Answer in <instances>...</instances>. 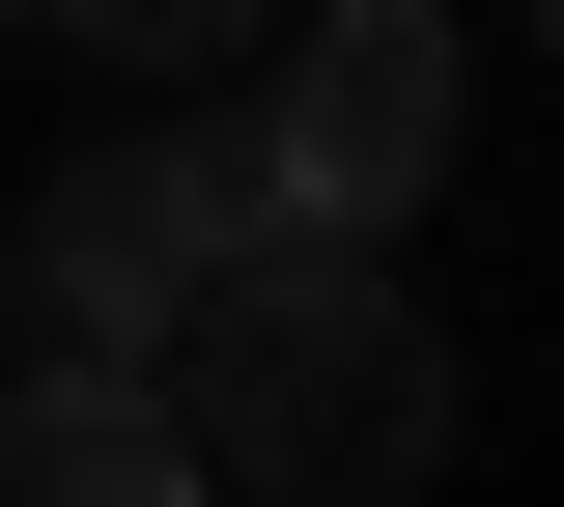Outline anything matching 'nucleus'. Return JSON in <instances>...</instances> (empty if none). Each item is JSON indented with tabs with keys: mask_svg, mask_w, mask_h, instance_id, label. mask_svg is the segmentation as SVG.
Segmentation results:
<instances>
[{
	"mask_svg": "<svg viewBox=\"0 0 564 507\" xmlns=\"http://www.w3.org/2000/svg\"><path fill=\"white\" fill-rule=\"evenodd\" d=\"M141 395H170L198 507H395L423 451H452V339H423L395 254H226Z\"/></svg>",
	"mask_w": 564,
	"mask_h": 507,
	"instance_id": "1",
	"label": "nucleus"
},
{
	"mask_svg": "<svg viewBox=\"0 0 564 507\" xmlns=\"http://www.w3.org/2000/svg\"><path fill=\"white\" fill-rule=\"evenodd\" d=\"M226 254H282V198H254V113L57 142V198L0 225V395H141V366H170V310H198Z\"/></svg>",
	"mask_w": 564,
	"mask_h": 507,
	"instance_id": "2",
	"label": "nucleus"
},
{
	"mask_svg": "<svg viewBox=\"0 0 564 507\" xmlns=\"http://www.w3.org/2000/svg\"><path fill=\"white\" fill-rule=\"evenodd\" d=\"M254 198L282 254H395L423 198H452V0H311L254 57Z\"/></svg>",
	"mask_w": 564,
	"mask_h": 507,
	"instance_id": "3",
	"label": "nucleus"
},
{
	"mask_svg": "<svg viewBox=\"0 0 564 507\" xmlns=\"http://www.w3.org/2000/svg\"><path fill=\"white\" fill-rule=\"evenodd\" d=\"M0 507H198L170 395H0Z\"/></svg>",
	"mask_w": 564,
	"mask_h": 507,
	"instance_id": "4",
	"label": "nucleus"
},
{
	"mask_svg": "<svg viewBox=\"0 0 564 507\" xmlns=\"http://www.w3.org/2000/svg\"><path fill=\"white\" fill-rule=\"evenodd\" d=\"M0 29H57V57H113V85H226V57H282L311 0H0Z\"/></svg>",
	"mask_w": 564,
	"mask_h": 507,
	"instance_id": "5",
	"label": "nucleus"
},
{
	"mask_svg": "<svg viewBox=\"0 0 564 507\" xmlns=\"http://www.w3.org/2000/svg\"><path fill=\"white\" fill-rule=\"evenodd\" d=\"M536 29H564V0H536Z\"/></svg>",
	"mask_w": 564,
	"mask_h": 507,
	"instance_id": "6",
	"label": "nucleus"
}]
</instances>
